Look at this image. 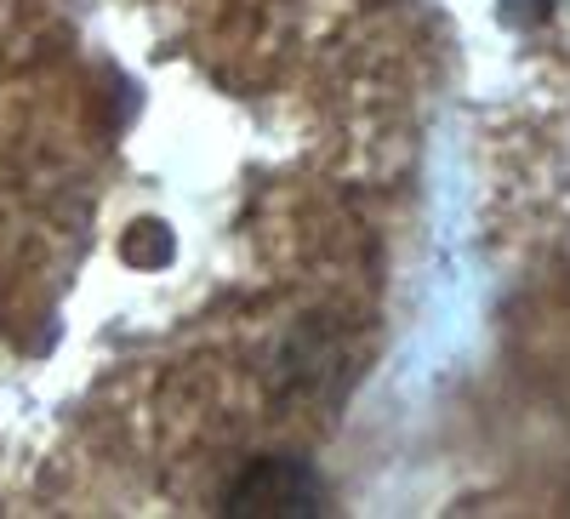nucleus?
<instances>
[{"mask_svg": "<svg viewBox=\"0 0 570 519\" xmlns=\"http://www.w3.org/2000/svg\"><path fill=\"white\" fill-rule=\"evenodd\" d=\"M228 519H303V513H325V486L314 480V468L292 462V457H263L252 462L240 480L223 497Z\"/></svg>", "mask_w": 570, "mask_h": 519, "instance_id": "obj_1", "label": "nucleus"}]
</instances>
